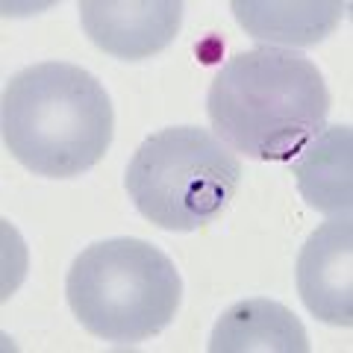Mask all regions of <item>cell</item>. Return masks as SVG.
I'll return each mask as SVG.
<instances>
[{"instance_id":"obj_1","label":"cell","mask_w":353,"mask_h":353,"mask_svg":"<svg viewBox=\"0 0 353 353\" xmlns=\"http://www.w3.org/2000/svg\"><path fill=\"white\" fill-rule=\"evenodd\" d=\"M330 92L312 59L289 48L236 53L209 85L206 115L227 148L289 162L324 130Z\"/></svg>"},{"instance_id":"obj_3","label":"cell","mask_w":353,"mask_h":353,"mask_svg":"<svg viewBox=\"0 0 353 353\" xmlns=\"http://www.w3.org/2000/svg\"><path fill=\"white\" fill-rule=\"evenodd\" d=\"M65 297L85 333L130 347L159 336L174 321L183 280L168 253L150 241L106 239L74 259Z\"/></svg>"},{"instance_id":"obj_9","label":"cell","mask_w":353,"mask_h":353,"mask_svg":"<svg viewBox=\"0 0 353 353\" xmlns=\"http://www.w3.org/2000/svg\"><path fill=\"white\" fill-rule=\"evenodd\" d=\"M297 189L303 201L330 218H350L353 209V132L324 127L297 153Z\"/></svg>"},{"instance_id":"obj_8","label":"cell","mask_w":353,"mask_h":353,"mask_svg":"<svg viewBox=\"0 0 353 353\" xmlns=\"http://www.w3.org/2000/svg\"><path fill=\"white\" fill-rule=\"evenodd\" d=\"M350 3L341 0H233V12L250 39L268 48H312L339 27Z\"/></svg>"},{"instance_id":"obj_4","label":"cell","mask_w":353,"mask_h":353,"mask_svg":"<svg viewBox=\"0 0 353 353\" xmlns=\"http://www.w3.org/2000/svg\"><path fill=\"white\" fill-rule=\"evenodd\" d=\"M241 183V162L201 127H168L132 153L124 189L139 215L168 233H192L224 212Z\"/></svg>"},{"instance_id":"obj_2","label":"cell","mask_w":353,"mask_h":353,"mask_svg":"<svg viewBox=\"0 0 353 353\" xmlns=\"http://www.w3.org/2000/svg\"><path fill=\"white\" fill-rule=\"evenodd\" d=\"M115 112L106 88L71 62L21 68L3 88V145L39 176H80L112 145Z\"/></svg>"},{"instance_id":"obj_7","label":"cell","mask_w":353,"mask_h":353,"mask_svg":"<svg viewBox=\"0 0 353 353\" xmlns=\"http://www.w3.org/2000/svg\"><path fill=\"white\" fill-rule=\"evenodd\" d=\"M209 353H309V336L289 306L250 297L221 312Z\"/></svg>"},{"instance_id":"obj_6","label":"cell","mask_w":353,"mask_h":353,"mask_svg":"<svg viewBox=\"0 0 353 353\" xmlns=\"http://www.w3.org/2000/svg\"><path fill=\"white\" fill-rule=\"evenodd\" d=\"M303 306L330 327H353V221L330 218L306 239L297 256Z\"/></svg>"},{"instance_id":"obj_5","label":"cell","mask_w":353,"mask_h":353,"mask_svg":"<svg viewBox=\"0 0 353 353\" xmlns=\"http://www.w3.org/2000/svg\"><path fill=\"white\" fill-rule=\"evenodd\" d=\"M85 36L115 59H148L165 50L183 27L180 0H85Z\"/></svg>"}]
</instances>
